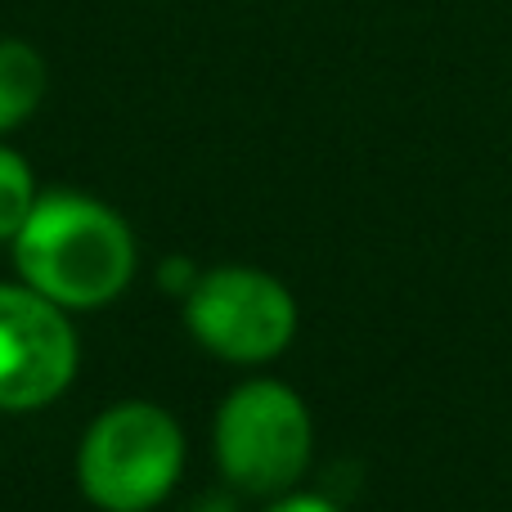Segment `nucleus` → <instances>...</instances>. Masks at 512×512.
<instances>
[{
	"instance_id": "obj_1",
	"label": "nucleus",
	"mask_w": 512,
	"mask_h": 512,
	"mask_svg": "<svg viewBox=\"0 0 512 512\" xmlns=\"http://www.w3.org/2000/svg\"><path fill=\"white\" fill-rule=\"evenodd\" d=\"M14 261L27 288L63 310H90L113 301L135 274V239L113 207L86 194L36 198L14 239Z\"/></svg>"
},
{
	"instance_id": "obj_2",
	"label": "nucleus",
	"mask_w": 512,
	"mask_h": 512,
	"mask_svg": "<svg viewBox=\"0 0 512 512\" xmlns=\"http://www.w3.org/2000/svg\"><path fill=\"white\" fill-rule=\"evenodd\" d=\"M185 463V436L167 409L149 400L113 405L81 441V490L104 512H144L167 499Z\"/></svg>"
},
{
	"instance_id": "obj_3",
	"label": "nucleus",
	"mask_w": 512,
	"mask_h": 512,
	"mask_svg": "<svg viewBox=\"0 0 512 512\" xmlns=\"http://www.w3.org/2000/svg\"><path fill=\"white\" fill-rule=\"evenodd\" d=\"M221 472L248 495H279L310 463V414L283 382H243L216 414Z\"/></svg>"
},
{
	"instance_id": "obj_4",
	"label": "nucleus",
	"mask_w": 512,
	"mask_h": 512,
	"mask_svg": "<svg viewBox=\"0 0 512 512\" xmlns=\"http://www.w3.org/2000/svg\"><path fill=\"white\" fill-rule=\"evenodd\" d=\"M185 319L194 337L221 360L261 364L274 360L297 333V301L274 274L252 265H221L198 274L185 297Z\"/></svg>"
},
{
	"instance_id": "obj_5",
	"label": "nucleus",
	"mask_w": 512,
	"mask_h": 512,
	"mask_svg": "<svg viewBox=\"0 0 512 512\" xmlns=\"http://www.w3.org/2000/svg\"><path fill=\"white\" fill-rule=\"evenodd\" d=\"M77 337L50 297L0 283V409H41L68 391Z\"/></svg>"
},
{
	"instance_id": "obj_6",
	"label": "nucleus",
	"mask_w": 512,
	"mask_h": 512,
	"mask_svg": "<svg viewBox=\"0 0 512 512\" xmlns=\"http://www.w3.org/2000/svg\"><path fill=\"white\" fill-rule=\"evenodd\" d=\"M45 99V59L18 36L0 41V135L23 126Z\"/></svg>"
},
{
	"instance_id": "obj_7",
	"label": "nucleus",
	"mask_w": 512,
	"mask_h": 512,
	"mask_svg": "<svg viewBox=\"0 0 512 512\" xmlns=\"http://www.w3.org/2000/svg\"><path fill=\"white\" fill-rule=\"evenodd\" d=\"M32 207H36L32 167L14 149H0V239H18Z\"/></svg>"
},
{
	"instance_id": "obj_8",
	"label": "nucleus",
	"mask_w": 512,
	"mask_h": 512,
	"mask_svg": "<svg viewBox=\"0 0 512 512\" xmlns=\"http://www.w3.org/2000/svg\"><path fill=\"white\" fill-rule=\"evenodd\" d=\"M194 283H198V274L189 270V261H167V265H162V288H180L189 297V292H194Z\"/></svg>"
},
{
	"instance_id": "obj_9",
	"label": "nucleus",
	"mask_w": 512,
	"mask_h": 512,
	"mask_svg": "<svg viewBox=\"0 0 512 512\" xmlns=\"http://www.w3.org/2000/svg\"><path fill=\"white\" fill-rule=\"evenodd\" d=\"M270 512H337V508L319 495H288V499H279Z\"/></svg>"
}]
</instances>
